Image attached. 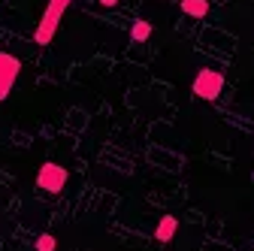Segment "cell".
<instances>
[{
	"mask_svg": "<svg viewBox=\"0 0 254 251\" xmlns=\"http://www.w3.org/2000/svg\"><path fill=\"white\" fill-rule=\"evenodd\" d=\"M70 3L73 0H49V6L40 15V24L34 30V43L37 46H49L55 40V30H58V24H61V18H64V12H67Z\"/></svg>",
	"mask_w": 254,
	"mask_h": 251,
	"instance_id": "obj_1",
	"label": "cell"
},
{
	"mask_svg": "<svg viewBox=\"0 0 254 251\" xmlns=\"http://www.w3.org/2000/svg\"><path fill=\"white\" fill-rule=\"evenodd\" d=\"M221 91H224V76H221L218 70H200L197 73V79H194V94L200 100H218L221 97Z\"/></svg>",
	"mask_w": 254,
	"mask_h": 251,
	"instance_id": "obj_2",
	"label": "cell"
},
{
	"mask_svg": "<svg viewBox=\"0 0 254 251\" xmlns=\"http://www.w3.org/2000/svg\"><path fill=\"white\" fill-rule=\"evenodd\" d=\"M67 179H70V173L64 170L61 164H43L40 167V173H37V185L43 188V191H49V194H61L64 191V185H67Z\"/></svg>",
	"mask_w": 254,
	"mask_h": 251,
	"instance_id": "obj_3",
	"label": "cell"
},
{
	"mask_svg": "<svg viewBox=\"0 0 254 251\" xmlns=\"http://www.w3.org/2000/svg\"><path fill=\"white\" fill-rule=\"evenodd\" d=\"M18 76H21V61L9 52H0V100L9 97V91L18 82Z\"/></svg>",
	"mask_w": 254,
	"mask_h": 251,
	"instance_id": "obj_4",
	"label": "cell"
},
{
	"mask_svg": "<svg viewBox=\"0 0 254 251\" xmlns=\"http://www.w3.org/2000/svg\"><path fill=\"white\" fill-rule=\"evenodd\" d=\"M176 230H179L176 215H164L161 221H157V227H154V239H157V242H173Z\"/></svg>",
	"mask_w": 254,
	"mask_h": 251,
	"instance_id": "obj_5",
	"label": "cell"
},
{
	"mask_svg": "<svg viewBox=\"0 0 254 251\" xmlns=\"http://www.w3.org/2000/svg\"><path fill=\"white\" fill-rule=\"evenodd\" d=\"M182 12L190 18H203L209 15V0H182Z\"/></svg>",
	"mask_w": 254,
	"mask_h": 251,
	"instance_id": "obj_6",
	"label": "cell"
},
{
	"mask_svg": "<svg viewBox=\"0 0 254 251\" xmlns=\"http://www.w3.org/2000/svg\"><path fill=\"white\" fill-rule=\"evenodd\" d=\"M130 37H133V43H145V40L151 37V24H148L145 18H139V21L130 27Z\"/></svg>",
	"mask_w": 254,
	"mask_h": 251,
	"instance_id": "obj_7",
	"label": "cell"
},
{
	"mask_svg": "<svg viewBox=\"0 0 254 251\" xmlns=\"http://www.w3.org/2000/svg\"><path fill=\"white\" fill-rule=\"evenodd\" d=\"M55 248H58L55 236H52V233H40V239H37V251H55Z\"/></svg>",
	"mask_w": 254,
	"mask_h": 251,
	"instance_id": "obj_8",
	"label": "cell"
},
{
	"mask_svg": "<svg viewBox=\"0 0 254 251\" xmlns=\"http://www.w3.org/2000/svg\"><path fill=\"white\" fill-rule=\"evenodd\" d=\"M100 6H106V9H112V6H118V0H97Z\"/></svg>",
	"mask_w": 254,
	"mask_h": 251,
	"instance_id": "obj_9",
	"label": "cell"
}]
</instances>
